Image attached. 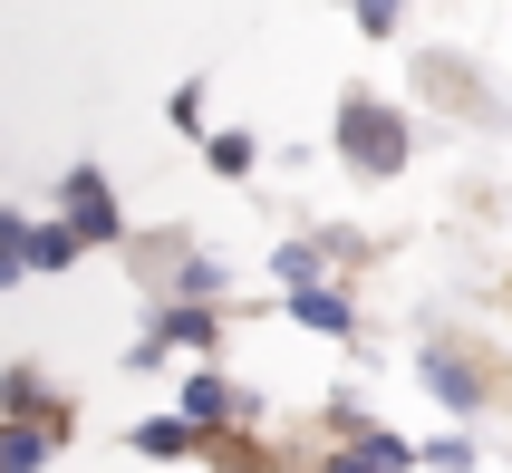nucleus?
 <instances>
[{
	"label": "nucleus",
	"mask_w": 512,
	"mask_h": 473,
	"mask_svg": "<svg viewBox=\"0 0 512 473\" xmlns=\"http://www.w3.org/2000/svg\"><path fill=\"white\" fill-rule=\"evenodd\" d=\"M281 309H290L310 338H329V348H358V300H348V280H300Z\"/></svg>",
	"instance_id": "7"
},
{
	"label": "nucleus",
	"mask_w": 512,
	"mask_h": 473,
	"mask_svg": "<svg viewBox=\"0 0 512 473\" xmlns=\"http://www.w3.org/2000/svg\"><path fill=\"white\" fill-rule=\"evenodd\" d=\"M416 87H435V97L464 107V116H493V97L474 87V58H455V49H426V58H416Z\"/></svg>",
	"instance_id": "9"
},
{
	"label": "nucleus",
	"mask_w": 512,
	"mask_h": 473,
	"mask_svg": "<svg viewBox=\"0 0 512 473\" xmlns=\"http://www.w3.org/2000/svg\"><path fill=\"white\" fill-rule=\"evenodd\" d=\"M329 155H339L358 184H397L416 165V116L397 97H377V87H348L339 107H329Z\"/></svg>",
	"instance_id": "1"
},
{
	"label": "nucleus",
	"mask_w": 512,
	"mask_h": 473,
	"mask_svg": "<svg viewBox=\"0 0 512 473\" xmlns=\"http://www.w3.org/2000/svg\"><path fill=\"white\" fill-rule=\"evenodd\" d=\"M174 416H184L203 445H213V435H252V425H261V396H252V387H232L213 358H194L184 377H174Z\"/></svg>",
	"instance_id": "2"
},
{
	"label": "nucleus",
	"mask_w": 512,
	"mask_h": 473,
	"mask_svg": "<svg viewBox=\"0 0 512 473\" xmlns=\"http://www.w3.org/2000/svg\"><path fill=\"white\" fill-rule=\"evenodd\" d=\"M87 261V242H78V223L58 213V223H29V280H58V271H78Z\"/></svg>",
	"instance_id": "14"
},
{
	"label": "nucleus",
	"mask_w": 512,
	"mask_h": 473,
	"mask_svg": "<svg viewBox=\"0 0 512 473\" xmlns=\"http://www.w3.org/2000/svg\"><path fill=\"white\" fill-rule=\"evenodd\" d=\"M310 473H368V464H348V454H339V445H329V454H319V464H310Z\"/></svg>",
	"instance_id": "20"
},
{
	"label": "nucleus",
	"mask_w": 512,
	"mask_h": 473,
	"mask_svg": "<svg viewBox=\"0 0 512 473\" xmlns=\"http://www.w3.org/2000/svg\"><path fill=\"white\" fill-rule=\"evenodd\" d=\"M339 454H348V464H368V473H416V464H426V445H406V435H397V425H348V435H339Z\"/></svg>",
	"instance_id": "8"
},
{
	"label": "nucleus",
	"mask_w": 512,
	"mask_h": 473,
	"mask_svg": "<svg viewBox=\"0 0 512 473\" xmlns=\"http://www.w3.org/2000/svg\"><path fill=\"white\" fill-rule=\"evenodd\" d=\"M0 416H29V425H58V435H68V406H58L49 396V377H39V367H0Z\"/></svg>",
	"instance_id": "11"
},
{
	"label": "nucleus",
	"mask_w": 512,
	"mask_h": 473,
	"mask_svg": "<svg viewBox=\"0 0 512 473\" xmlns=\"http://www.w3.org/2000/svg\"><path fill=\"white\" fill-rule=\"evenodd\" d=\"M339 271H358V232H348V223L271 242V280H281V290H300V280H339Z\"/></svg>",
	"instance_id": "5"
},
{
	"label": "nucleus",
	"mask_w": 512,
	"mask_h": 473,
	"mask_svg": "<svg viewBox=\"0 0 512 473\" xmlns=\"http://www.w3.org/2000/svg\"><path fill=\"white\" fill-rule=\"evenodd\" d=\"M126 454H145V464H194L203 435L184 416H145V425H126Z\"/></svg>",
	"instance_id": "12"
},
{
	"label": "nucleus",
	"mask_w": 512,
	"mask_h": 473,
	"mask_svg": "<svg viewBox=\"0 0 512 473\" xmlns=\"http://www.w3.org/2000/svg\"><path fill=\"white\" fill-rule=\"evenodd\" d=\"M145 338H155L165 358H213V338H223V300H155V309H145Z\"/></svg>",
	"instance_id": "6"
},
{
	"label": "nucleus",
	"mask_w": 512,
	"mask_h": 473,
	"mask_svg": "<svg viewBox=\"0 0 512 473\" xmlns=\"http://www.w3.org/2000/svg\"><path fill=\"white\" fill-rule=\"evenodd\" d=\"M416 387L445 406V416H493V377H484V358L474 348H455V338H416Z\"/></svg>",
	"instance_id": "3"
},
{
	"label": "nucleus",
	"mask_w": 512,
	"mask_h": 473,
	"mask_svg": "<svg viewBox=\"0 0 512 473\" xmlns=\"http://www.w3.org/2000/svg\"><path fill=\"white\" fill-rule=\"evenodd\" d=\"M49 464H58V425L0 416V473H49Z\"/></svg>",
	"instance_id": "13"
},
{
	"label": "nucleus",
	"mask_w": 512,
	"mask_h": 473,
	"mask_svg": "<svg viewBox=\"0 0 512 473\" xmlns=\"http://www.w3.org/2000/svg\"><path fill=\"white\" fill-rule=\"evenodd\" d=\"M20 280H29V213L0 203V290H20Z\"/></svg>",
	"instance_id": "18"
},
{
	"label": "nucleus",
	"mask_w": 512,
	"mask_h": 473,
	"mask_svg": "<svg viewBox=\"0 0 512 473\" xmlns=\"http://www.w3.org/2000/svg\"><path fill=\"white\" fill-rule=\"evenodd\" d=\"M203 165L223 174V184H252L261 174V136L252 126H213V136H203Z\"/></svg>",
	"instance_id": "15"
},
{
	"label": "nucleus",
	"mask_w": 512,
	"mask_h": 473,
	"mask_svg": "<svg viewBox=\"0 0 512 473\" xmlns=\"http://www.w3.org/2000/svg\"><path fill=\"white\" fill-rule=\"evenodd\" d=\"M58 213L78 223L87 251H126V203H116L107 165H68V174H58Z\"/></svg>",
	"instance_id": "4"
},
{
	"label": "nucleus",
	"mask_w": 512,
	"mask_h": 473,
	"mask_svg": "<svg viewBox=\"0 0 512 473\" xmlns=\"http://www.w3.org/2000/svg\"><path fill=\"white\" fill-rule=\"evenodd\" d=\"M426 464H435V473H474L484 454H474V435L455 425V435H426Z\"/></svg>",
	"instance_id": "19"
},
{
	"label": "nucleus",
	"mask_w": 512,
	"mask_h": 473,
	"mask_svg": "<svg viewBox=\"0 0 512 473\" xmlns=\"http://www.w3.org/2000/svg\"><path fill=\"white\" fill-rule=\"evenodd\" d=\"M223 290H232V271L213 261V251H194V242L174 251V261H165V280H155V300H223Z\"/></svg>",
	"instance_id": "10"
},
{
	"label": "nucleus",
	"mask_w": 512,
	"mask_h": 473,
	"mask_svg": "<svg viewBox=\"0 0 512 473\" xmlns=\"http://www.w3.org/2000/svg\"><path fill=\"white\" fill-rule=\"evenodd\" d=\"M165 126H174V136H213V87H203V78H184V87H174V97H165Z\"/></svg>",
	"instance_id": "16"
},
{
	"label": "nucleus",
	"mask_w": 512,
	"mask_h": 473,
	"mask_svg": "<svg viewBox=\"0 0 512 473\" xmlns=\"http://www.w3.org/2000/svg\"><path fill=\"white\" fill-rule=\"evenodd\" d=\"M339 10H348L358 39H406V10H416V0H339Z\"/></svg>",
	"instance_id": "17"
}]
</instances>
